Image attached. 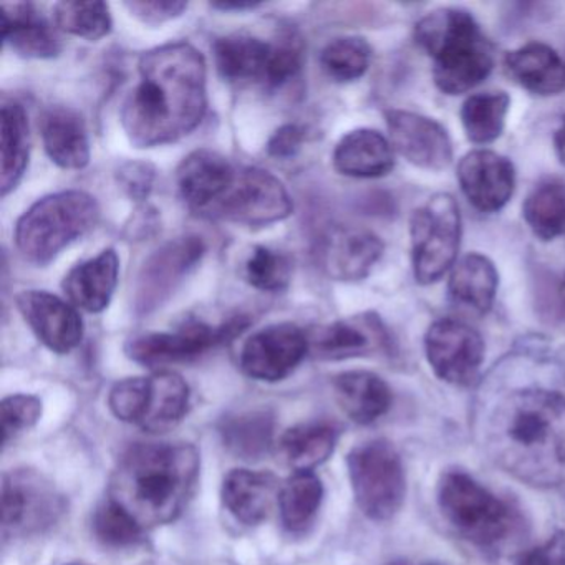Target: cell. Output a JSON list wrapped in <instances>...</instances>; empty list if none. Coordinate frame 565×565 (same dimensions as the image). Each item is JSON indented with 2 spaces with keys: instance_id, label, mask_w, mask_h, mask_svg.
Instances as JSON below:
<instances>
[{
  "instance_id": "obj_42",
  "label": "cell",
  "mask_w": 565,
  "mask_h": 565,
  "mask_svg": "<svg viewBox=\"0 0 565 565\" xmlns=\"http://www.w3.org/2000/svg\"><path fill=\"white\" fill-rule=\"evenodd\" d=\"M42 416V402L38 396L12 395L2 402V431L4 446L22 431L31 429Z\"/></svg>"
},
{
  "instance_id": "obj_41",
  "label": "cell",
  "mask_w": 565,
  "mask_h": 565,
  "mask_svg": "<svg viewBox=\"0 0 565 565\" xmlns=\"http://www.w3.org/2000/svg\"><path fill=\"white\" fill-rule=\"evenodd\" d=\"M303 42L294 31H286L273 42L266 87L277 88L296 77L302 67Z\"/></svg>"
},
{
  "instance_id": "obj_46",
  "label": "cell",
  "mask_w": 565,
  "mask_h": 565,
  "mask_svg": "<svg viewBox=\"0 0 565 565\" xmlns=\"http://www.w3.org/2000/svg\"><path fill=\"white\" fill-rule=\"evenodd\" d=\"M518 565H565V532H557L541 547L525 552Z\"/></svg>"
},
{
  "instance_id": "obj_8",
  "label": "cell",
  "mask_w": 565,
  "mask_h": 565,
  "mask_svg": "<svg viewBox=\"0 0 565 565\" xmlns=\"http://www.w3.org/2000/svg\"><path fill=\"white\" fill-rule=\"evenodd\" d=\"M412 260L416 282L428 286L441 279L455 266L461 243V214L451 194L429 198L413 213Z\"/></svg>"
},
{
  "instance_id": "obj_40",
  "label": "cell",
  "mask_w": 565,
  "mask_h": 565,
  "mask_svg": "<svg viewBox=\"0 0 565 565\" xmlns=\"http://www.w3.org/2000/svg\"><path fill=\"white\" fill-rule=\"evenodd\" d=\"M94 532L110 547H131L143 537V527L110 499L95 512Z\"/></svg>"
},
{
  "instance_id": "obj_44",
  "label": "cell",
  "mask_w": 565,
  "mask_h": 565,
  "mask_svg": "<svg viewBox=\"0 0 565 565\" xmlns=\"http://www.w3.org/2000/svg\"><path fill=\"white\" fill-rule=\"evenodd\" d=\"M154 170L148 163H128L121 168L120 181L135 200H145L153 186Z\"/></svg>"
},
{
  "instance_id": "obj_3",
  "label": "cell",
  "mask_w": 565,
  "mask_h": 565,
  "mask_svg": "<svg viewBox=\"0 0 565 565\" xmlns=\"http://www.w3.org/2000/svg\"><path fill=\"white\" fill-rule=\"evenodd\" d=\"M200 476V452L186 443L131 446L110 479V501L143 529L170 524L186 508Z\"/></svg>"
},
{
  "instance_id": "obj_24",
  "label": "cell",
  "mask_w": 565,
  "mask_h": 565,
  "mask_svg": "<svg viewBox=\"0 0 565 565\" xmlns=\"http://www.w3.org/2000/svg\"><path fill=\"white\" fill-rule=\"evenodd\" d=\"M333 167L350 178H382L395 167L390 141L370 128L350 131L333 151Z\"/></svg>"
},
{
  "instance_id": "obj_31",
  "label": "cell",
  "mask_w": 565,
  "mask_h": 565,
  "mask_svg": "<svg viewBox=\"0 0 565 565\" xmlns=\"http://www.w3.org/2000/svg\"><path fill=\"white\" fill-rule=\"evenodd\" d=\"M498 286L494 264L481 254H468L452 269L448 290L459 306L486 313L494 303Z\"/></svg>"
},
{
  "instance_id": "obj_38",
  "label": "cell",
  "mask_w": 565,
  "mask_h": 565,
  "mask_svg": "<svg viewBox=\"0 0 565 565\" xmlns=\"http://www.w3.org/2000/svg\"><path fill=\"white\" fill-rule=\"evenodd\" d=\"M372 49L362 38H340L330 42L320 55V65L332 81H359L369 71Z\"/></svg>"
},
{
  "instance_id": "obj_1",
  "label": "cell",
  "mask_w": 565,
  "mask_h": 565,
  "mask_svg": "<svg viewBox=\"0 0 565 565\" xmlns=\"http://www.w3.org/2000/svg\"><path fill=\"white\" fill-rule=\"evenodd\" d=\"M140 84L124 107L121 125L137 148L163 147L188 137L206 115V61L186 42L141 55Z\"/></svg>"
},
{
  "instance_id": "obj_22",
  "label": "cell",
  "mask_w": 565,
  "mask_h": 565,
  "mask_svg": "<svg viewBox=\"0 0 565 565\" xmlns=\"http://www.w3.org/2000/svg\"><path fill=\"white\" fill-rule=\"evenodd\" d=\"M41 134L49 158L64 170H84L90 161V141L81 114L52 107L41 118Z\"/></svg>"
},
{
  "instance_id": "obj_32",
  "label": "cell",
  "mask_w": 565,
  "mask_h": 565,
  "mask_svg": "<svg viewBox=\"0 0 565 565\" xmlns=\"http://www.w3.org/2000/svg\"><path fill=\"white\" fill-rule=\"evenodd\" d=\"M337 431L327 423H303L287 429L280 438V451L296 471H312L335 449Z\"/></svg>"
},
{
  "instance_id": "obj_21",
  "label": "cell",
  "mask_w": 565,
  "mask_h": 565,
  "mask_svg": "<svg viewBox=\"0 0 565 565\" xmlns=\"http://www.w3.org/2000/svg\"><path fill=\"white\" fill-rule=\"evenodd\" d=\"M120 259L115 249H105L94 259L75 266L65 276L64 292L77 309L98 313L110 306L117 289Z\"/></svg>"
},
{
  "instance_id": "obj_39",
  "label": "cell",
  "mask_w": 565,
  "mask_h": 565,
  "mask_svg": "<svg viewBox=\"0 0 565 565\" xmlns=\"http://www.w3.org/2000/svg\"><path fill=\"white\" fill-rule=\"evenodd\" d=\"M244 276L254 289L280 292L292 279V266L284 254L259 246L250 253L244 267Z\"/></svg>"
},
{
  "instance_id": "obj_12",
  "label": "cell",
  "mask_w": 565,
  "mask_h": 565,
  "mask_svg": "<svg viewBox=\"0 0 565 565\" xmlns=\"http://www.w3.org/2000/svg\"><path fill=\"white\" fill-rule=\"evenodd\" d=\"M426 356L433 372L452 385H471L484 360V342L468 323L443 319L425 337Z\"/></svg>"
},
{
  "instance_id": "obj_48",
  "label": "cell",
  "mask_w": 565,
  "mask_h": 565,
  "mask_svg": "<svg viewBox=\"0 0 565 565\" xmlns=\"http://www.w3.org/2000/svg\"><path fill=\"white\" fill-rule=\"evenodd\" d=\"M257 2H220L213 4L214 9H223V11H244V9L257 8Z\"/></svg>"
},
{
  "instance_id": "obj_50",
  "label": "cell",
  "mask_w": 565,
  "mask_h": 565,
  "mask_svg": "<svg viewBox=\"0 0 565 565\" xmlns=\"http://www.w3.org/2000/svg\"><path fill=\"white\" fill-rule=\"evenodd\" d=\"M388 565H412V564H409V562H406V561H395V562H390Z\"/></svg>"
},
{
  "instance_id": "obj_47",
  "label": "cell",
  "mask_w": 565,
  "mask_h": 565,
  "mask_svg": "<svg viewBox=\"0 0 565 565\" xmlns=\"http://www.w3.org/2000/svg\"><path fill=\"white\" fill-rule=\"evenodd\" d=\"M554 145L558 160H561V163L565 167V117L562 118L561 127L555 131Z\"/></svg>"
},
{
  "instance_id": "obj_43",
  "label": "cell",
  "mask_w": 565,
  "mask_h": 565,
  "mask_svg": "<svg viewBox=\"0 0 565 565\" xmlns=\"http://www.w3.org/2000/svg\"><path fill=\"white\" fill-rule=\"evenodd\" d=\"M125 6L130 9L135 18L151 25L180 18L188 9L186 2H180V0H140V2H127Z\"/></svg>"
},
{
  "instance_id": "obj_34",
  "label": "cell",
  "mask_w": 565,
  "mask_h": 565,
  "mask_svg": "<svg viewBox=\"0 0 565 565\" xmlns=\"http://www.w3.org/2000/svg\"><path fill=\"white\" fill-rule=\"evenodd\" d=\"M323 499L322 481L313 471H296L279 491V511L289 531H302L316 518Z\"/></svg>"
},
{
  "instance_id": "obj_20",
  "label": "cell",
  "mask_w": 565,
  "mask_h": 565,
  "mask_svg": "<svg viewBox=\"0 0 565 565\" xmlns=\"http://www.w3.org/2000/svg\"><path fill=\"white\" fill-rule=\"evenodd\" d=\"M2 41L24 58H54L62 52L55 29L31 2L0 6Z\"/></svg>"
},
{
  "instance_id": "obj_37",
  "label": "cell",
  "mask_w": 565,
  "mask_h": 565,
  "mask_svg": "<svg viewBox=\"0 0 565 565\" xmlns=\"http://www.w3.org/2000/svg\"><path fill=\"white\" fill-rule=\"evenodd\" d=\"M54 22L58 31L92 42L107 38L114 28L110 9L100 0L58 2L54 6Z\"/></svg>"
},
{
  "instance_id": "obj_5",
  "label": "cell",
  "mask_w": 565,
  "mask_h": 565,
  "mask_svg": "<svg viewBox=\"0 0 565 565\" xmlns=\"http://www.w3.org/2000/svg\"><path fill=\"white\" fill-rule=\"evenodd\" d=\"M100 207L85 191H62L29 207L15 226V246L29 263L45 266L97 226Z\"/></svg>"
},
{
  "instance_id": "obj_26",
  "label": "cell",
  "mask_w": 565,
  "mask_h": 565,
  "mask_svg": "<svg viewBox=\"0 0 565 565\" xmlns=\"http://www.w3.org/2000/svg\"><path fill=\"white\" fill-rule=\"evenodd\" d=\"M273 42L247 34L227 35L214 44L217 72L231 84L266 85Z\"/></svg>"
},
{
  "instance_id": "obj_27",
  "label": "cell",
  "mask_w": 565,
  "mask_h": 565,
  "mask_svg": "<svg viewBox=\"0 0 565 565\" xmlns=\"http://www.w3.org/2000/svg\"><path fill=\"white\" fill-rule=\"evenodd\" d=\"M279 491L276 478L269 472L234 469L224 479L223 501L237 521L254 525L269 515Z\"/></svg>"
},
{
  "instance_id": "obj_16",
  "label": "cell",
  "mask_w": 565,
  "mask_h": 565,
  "mask_svg": "<svg viewBox=\"0 0 565 565\" xmlns=\"http://www.w3.org/2000/svg\"><path fill=\"white\" fill-rule=\"evenodd\" d=\"M385 117L393 147L409 163L431 171L451 163V138L438 121L403 110H388Z\"/></svg>"
},
{
  "instance_id": "obj_6",
  "label": "cell",
  "mask_w": 565,
  "mask_h": 565,
  "mask_svg": "<svg viewBox=\"0 0 565 565\" xmlns=\"http://www.w3.org/2000/svg\"><path fill=\"white\" fill-rule=\"evenodd\" d=\"M438 502L451 527L479 547H498L514 531L515 515L508 502L495 498L466 472L449 471L443 476Z\"/></svg>"
},
{
  "instance_id": "obj_30",
  "label": "cell",
  "mask_w": 565,
  "mask_h": 565,
  "mask_svg": "<svg viewBox=\"0 0 565 565\" xmlns=\"http://www.w3.org/2000/svg\"><path fill=\"white\" fill-rule=\"evenodd\" d=\"M0 191L8 196L24 177L31 154V134L24 107L4 104L0 111Z\"/></svg>"
},
{
  "instance_id": "obj_7",
  "label": "cell",
  "mask_w": 565,
  "mask_h": 565,
  "mask_svg": "<svg viewBox=\"0 0 565 565\" xmlns=\"http://www.w3.org/2000/svg\"><path fill=\"white\" fill-rule=\"evenodd\" d=\"M350 481L356 504L373 521H388L405 501L406 482L402 459L385 439H373L352 449Z\"/></svg>"
},
{
  "instance_id": "obj_13",
  "label": "cell",
  "mask_w": 565,
  "mask_h": 565,
  "mask_svg": "<svg viewBox=\"0 0 565 565\" xmlns=\"http://www.w3.org/2000/svg\"><path fill=\"white\" fill-rule=\"evenodd\" d=\"M310 340L296 323H274L254 333L241 352V369L259 382H279L306 359Z\"/></svg>"
},
{
  "instance_id": "obj_17",
  "label": "cell",
  "mask_w": 565,
  "mask_h": 565,
  "mask_svg": "<svg viewBox=\"0 0 565 565\" xmlns=\"http://www.w3.org/2000/svg\"><path fill=\"white\" fill-rule=\"evenodd\" d=\"M383 243L372 231L362 227H332L319 247V260L327 276L342 282H356L372 273L382 259Z\"/></svg>"
},
{
  "instance_id": "obj_14",
  "label": "cell",
  "mask_w": 565,
  "mask_h": 565,
  "mask_svg": "<svg viewBox=\"0 0 565 565\" xmlns=\"http://www.w3.org/2000/svg\"><path fill=\"white\" fill-rule=\"evenodd\" d=\"M201 237L188 236L168 243L145 263L138 277L137 307L151 312L174 292L178 284L193 270L204 256Z\"/></svg>"
},
{
  "instance_id": "obj_49",
  "label": "cell",
  "mask_w": 565,
  "mask_h": 565,
  "mask_svg": "<svg viewBox=\"0 0 565 565\" xmlns=\"http://www.w3.org/2000/svg\"><path fill=\"white\" fill-rule=\"evenodd\" d=\"M558 306H561L562 317L565 319V276L557 289Z\"/></svg>"
},
{
  "instance_id": "obj_29",
  "label": "cell",
  "mask_w": 565,
  "mask_h": 565,
  "mask_svg": "<svg viewBox=\"0 0 565 565\" xmlns=\"http://www.w3.org/2000/svg\"><path fill=\"white\" fill-rule=\"evenodd\" d=\"M337 399L350 419L369 425L388 412L392 392L388 385L372 372H347L337 376Z\"/></svg>"
},
{
  "instance_id": "obj_45",
  "label": "cell",
  "mask_w": 565,
  "mask_h": 565,
  "mask_svg": "<svg viewBox=\"0 0 565 565\" xmlns=\"http://www.w3.org/2000/svg\"><path fill=\"white\" fill-rule=\"evenodd\" d=\"M303 130L297 125H286L279 128L267 143V153L279 160H290L299 153L303 143Z\"/></svg>"
},
{
  "instance_id": "obj_15",
  "label": "cell",
  "mask_w": 565,
  "mask_h": 565,
  "mask_svg": "<svg viewBox=\"0 0 565 565\" xmlns=\"http://www.w3.org/2000/svg\"><path fill=\"white\" fill-rule=\"evenodd\" d=\"M19 312L32 332L52 352L68 353L84 339V320L74 303L45 290H25L15 297Z\"/></svg>"
},
{
  "instance_id": "obj_33",
  "label": "cell",
  "mask_w": 565,
  "mask_h": 565,
  "mask_svg": "<svg viewBox=\"0 0 565 565\" xmlns=\"http://www.w3.org/2000/svg\"><path fill=\"white\" fill-rule=\"evenodd\" d=\"M224 445L243 459H259L273 445L274 418L267 412H247L230 416L221 425Z\"/></svg>"
},
{
  "instance_id": "obj_35",
  "label": "cell",
  "mask_w": 565,
  "mask_h": 565,
  "mask_svg": "<svg viewBox=\"0 0 565 565\" xmlns=\"http://www.w3.org/2000/svg\"><path fill=\"white\" fill-rule=\"evenodd\" d=\"M524 220L542 241L565 236V183L548 180L534 188L525 200Z\"/></svg>"
},
{
  "instance_id": "obj_23",
  "label": "cell",
  "mask_w": 565,
  "mask_h": 565,
  "mask_svg": "<svg viewBox=\"0 0 565 565\" xmlns=\"http://www.w3.org/2000/svg\"><path fill=\"white\" fill-rule=\"evenodd\" d=\"M313 355L322 360H345L366 355L385 347V330L379 319L340 320L320 327L310 337Z\"/></svg>"
},
{
  "instance_id": "obj_11",
  "label": "cell",
  "mask_w": 565,
  "mask_h": 565,
  "mask_svg": "<svg viewBox=\"0 0 565 565\" xmlns=\"http://www.w3.org/2000/svg\"><path fill=\"white\" fill-rule=\"evenodd\" d=\"M247 327L244 317H236L220 327H211L198 320H190L177 332L147 333L137 337L127 345L131 360L145 366L170 365V363L190 362L206 353Z\"/></svg>"
},
{
  "instance_id": "obj_18",
  "label": "cell",
  "mask_w": 565,
  "mask_h": 565,
  "mask_svg": "<svg viewBox=\"0 0 565 565\" xmlns=\"http://www.w3.org/2000/svg\"><path fill=\"white\" fill-rule=\"evenodd\" d=\"M458 180L462 193L476 210L498 213L514 193V164L494 151H471L459 161Z\"/></svg>"
},
{
  "instance_id": "obj_4",
  "label": "cell",
  "mask_w": 565,
  "mask_h": 565,
  "mask_svg": "<svg viewBox=\"0 0 565 565\" xmlns=\"http://www.w3.org/2000/svg\"><path fill=\"white\" fill-rule=\"evenodd\" d=\"M416 42L433 58L436 87L448 95L466 94L488 78L494 49L462 9H438L416 24Z\"/></svg>"
},
{
  "instance_id": "obj_2",
  "label": "cell",
  "mask_w": 565,
  "mask_h": 565,
  "mask_svg": "<svg viewBox=\"0 0 565 565\" xmlns=\"http://www.w3.org/2000/svg\"><path fill=\"white\" fill-rule=\"evenodd\" d=\"M489 451L505 471L532 486L565 479V398L545 390L512 393L489 423Z\"/></svg>"
},
{
  "instance_id": "obj_28",
  "label": "cell",
  "mask_w": 565,
  "mask_h": 565,
  "mask_svg": "<svg viewBox=\"0 0 565 565\" xmlns=\"http://www.w3.org/2000/svg\"><path fill=\"white\" fill-rule=\"evenodd\" d=\"M505 68L515 84L531 94L548 97L564 90V62L554 49L541 42H532L508 54Z\"/></svg>"
},
{
  "instance_id": "obj_19",
  "label": "cell",
  "mask_w": 565,
  "mask_h": 565,
  "mask_svg": "<svg viewBox=\"0 0 565 565\" xmlns=\"http://www.w3.org/2000/svg\"><path fill=\"white\" fill-rule=\"evenodd\" d=\"M236 174V168L223 154L196 150L178 168V190L191 210L207 214L233 186Z\"/></svg>"
},
{
  "instance_id": "obj_25",
  "label": "cell",
  "mask_w": 565,
  "mask_h": 565,
  "mask_svg": "<svg viewBox=\"0 0 565 565\" xmlns=\"http://www.w3.org/2000/svg\"><path fill=\"white\" fill-rule=\"evenodd\" d=\"M145 379L143 406L137 426L148 433L170 431L188 413V383L173 372H157Z\"/></svg>"
},
{
  "instance_id": "obj_36",
  "label": "cell",
  "mask_w": 565,
  "mask_h": 565,
  "mask_svg": "<svg viewBox=\"0 0 565 565\" xmlns=\"http://www.w3.org/2000/svg\"><path fill=\"white\" fill-rule=\"evenodd\" d=\"M511 98L504 92L472 95L462 105L461 120L472 143L486 145L498 140L504 130Z\"/></svg>"
},
{
  "instance_id": "obj_10",
  "label": "cell",
  "mask_w": 565,
  "mask_h": 565,
  "mask_svg": "<svg viewBox=\"0 0 565 565\" xmlns=\"http://www.w3.org/2000/svg\"><path fill=\"white\" fill-rule=\"evenodd\" d=\"M64 499L52 482L31 469H15L2 484V531L9 535H32L45 531L64 512Z\"/></svg>"
},
{
  "instance_id": "obj_9",
  "label": "cell",
  "mask_w": 565,
  "mask_h": 565,
  "mask_svg": "<svg viewBox=\"0 0 565 565\" xmlns=\"http://www.w3.org/2000/svg\"><path fill=\"white\" fill-rule=\"evenodd\" d=\"M292 211V200L279 178L260 168H244L207 214L243 226L263 227L286 220Z\"/></svg>"
}]
</instances>
